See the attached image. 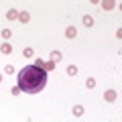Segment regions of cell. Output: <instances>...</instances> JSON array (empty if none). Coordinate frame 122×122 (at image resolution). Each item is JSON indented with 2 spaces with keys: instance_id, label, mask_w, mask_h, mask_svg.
<instances>
[{
  "instance_id": "obj_1",
  "label": "cell",
  "mask_w": 122,
  "mask_h": 122,
  "mask_svg": "<svg viewBox=\"0 0 122 122\" xmlns=\"http://www.w3.org/2000/svg\"><path fill=\"white\" fill-rule=\"evenodd\" d=\"M47 79L49 73H45L37 65H26L18 71V87L20 92H26V94H39L41 90H45Z\"/></svg>"
},
{
  "instance_id": "obj_2",
  "label": "cell",
  "mask_w": 122,
  "mask_h": 122,
  "mask_svg": "<svg viewBox=\"0 0 122 122\" xmlns=\"http://www.w3.org/2000/svg\"><path fill=\"white\" fill-rule=\"evenodd\" d=\"M35 65H37V67H41L45 73H49V71L55 69V63H53L51 59H47V61H45V59H37V61H35Z\"/></svg>"
},
{
  "instance_id": "obj_3",
  "label": "cell",
  "mask_w": 122,
  "mask_h": 122,
  "mask_svg": "<svg viewBox=\"0 0 122 122\" xmlns=\"http://www.w3.org/2000/svg\"><path fill=\"white\" fill-rule=\"evenodd\" d=\"M116 98H118V92L116 90H106L104 92V100L106 102H116Z\"/></svg>"
},
{
  "instance_id": "obj_4",
  "label": "cell",
  "mask_w": 122,
  "mask_h": 122,
  "mask_svg": "<svg viewBox=\"0 0 122 122\" xmlns=\"http://www.w3.org/2000/svg\"><path fill=\"white\" fill-rule=\"evenodd\" d=\"M65 37L67 39H75V37H77V29H75V26H67L65 29Z\"/></svg>"
},
{
  "instance_id": "obj_5",
  "label": "cell",
  "mask_w": 122,
  "mask_h": 122,
  "mask_svg": "<svg viewBox=\"0 0 122 122\" xmlns=\"http://www.w3.org/2000/svg\"><path fill=\"white\" fill-rule=\"evenodd\" d=\"M18 20H20L22 25H26V22L30 20V14L26 12V10H20V12H18Z\"/></svg>"
},
{
  "instance_id": "obj_6",
  "label": "cell",
  "mask_w": 122,
  "mask_h": 122,
  "mask_svg": "<svg viewBox=\"0 0 122 122\" xmlns=\"http://www.w3.org/2000/svg\"><path fill=\"white\" fill-rule=\"evenodd\" d=\"M102 8L104 10H114V6H116V2H112V0H104V2H100Z\"/></svg>"
},
{
  "instance_id": "obj_7",
  "label": "cell",
  "mask_w": 122,
  "mask_h": 122,
  "mask_svg": "<svg viewBox=\"0 0 122 122\" xmlns=\"http://www.w3.org/2000/svg\"><path fill=\"white\" fill-rule=\"evenodd\" d=\"M6 18H8V20H16V18H18V10L16 8H10L8 12H6Z\"/></svg>"
},
{
  "instance_id": "obj_8",
  "label": "cell",
  "mask_w": 122,
  "mask_h": 122,
  "mask_svg": "<svg viewBox=\"0 0 122 122\" xmlns=\"http://www.w3.org/2000/svg\"><path fill=\"white\" fill-rule=\"evenodd\" d=\"M0 51L4 53V55H8V53H12V45L10 43H2L0 45Z\"/></svg>"
},
{
  "instance_id": "obj_9",
  "label": "cell",
  "mask_w": 122,
  "mask_h": 122,
  "mask_svg": "<svg viewBox=\"0 0 122 122\" xmlns=\"http://www.w3.org/2000/svg\"><path fill=\"white\" fill-rule=\"evenodd\" d=\"M61 57H63V55H61L59 51H51V55H49V59H51L53 63H57V61H61Z\"/></svg>"
},
{
  "instance_id": "obj_10",
  "label": "cell",
  "mask_w": 122,
  "mask_h": 122,
  "mask_svg": "<svg viewBox=\"0 0 122 122\" xmlns=\"http://www.w3.org/2000/svg\"><path fill=\"white\" fill-rule=\"evenodd\" d=\"M83 112H86V110H83V106H81V104L73 106V116H83Z\"/></svg>"
},
{
  "instance_id": "obj_11",
  "label": "cell",
  "mask_w": 122,
  "mask_h": 122,
  "mask_svg": "<svg viewBox=\"0 0 122 122\" xmlns=\"http://www.w3.org/2000/svg\"><path fill=\"white\" fill-rule=\"evenodd\" d=\"M83 26H94V18H92L90 14H86V16H83Z\"/></svg>"
},
{
  "instance_id": "obj_12",
  "label": "cell",
  "mask_w": 122,
  "mask_h": 122,
  "mask_svg": "<svg viewBox=\"0 0 122 122\" xmlns=\"http://www.w3.org/2000/svg\"><path fill=\"white\" fill-rule=\"evenodd\" d=\"M0 35H2V39H10V37H12V30H10V29H2Z\"/></svg>"
},
{
  "instance_id": "obj_13",
  "label": "cell",
  "mask_w": 122,
  "mask_h": 122,
  "mask_svg": "<svg viewBox=\"0 0 122 122\" xmlns=\"http://www.w3.org/2000/svg\"><path fill=\"white\" fill-rule=\"evenodd\" d=\"M67 75H71V77L77 75V67H75V65H69V67H67Z\"/></svg>"
},
{
  "instance_id": "obj_14",
  "label": "cell",
  "mask_w": 122,
  "mask_h": 122,
  "mask_svg": "<svg viewBox=\"0 0 122 122\" xmlns=\"http://www.w3.org/2000/svg\"><path fill=\"white\" fill-rule=\"evenodd\" d=\"M86 86H87V87H96V79H94V77H90V79L86 81Z\"/></svg>"
},
{
  "instance_id": "obj_15",
  "label": "cell",
  "mask_w": 122,
  "mask_h": 122,
  "mask_svg": "<svg viewBox=\"0 0 122 122\" xmlns=\"http://www.w3.org/2000/svg\"><path fill=\"white\" fill-rule=\"evenodd\" d=\"M22 55H25V57H33V49H30V47H26L25 51H22Z\"/></svg>"
},
{
  "instance_id": "obj_16",
  "label": "cell",
  "mask_w": 122,
  "mask_h": 122,
  "mask_svg": "<svg viewBox=\"0 0 122 122\" xmlns=\"http://www.w3.org/2000/svg\"><path fill=\"white\" fill-rule=\"evenodd\" d=\"M10 94H12V96H18V94H20V87H18V86H14L12 90H10Z\"/></svg>"
},
{
  "instance_id": "obj_17",
  "label": "cell",
  "mask_w": 122,
  "mask_h": 122,
  "mask_svg": "<svg viewBox=\"0 0 122 122\" xmlns=\"http://www.w3.org/2000/svg\"><path fill=\"white\" fill-rule=\"evenodd\" d=\"M4 73H14V67L12 65H6L4 67Z\"/></svg>"
},
{
  "instance_id": "obj_18",
  "label": "cell",
  "mask_w": 122,
  "mask_h": 122,
  "mask_svg": "<svg viewBox=\"0 0 122 122\" xmlns=\"http://www.w3.org/2000/svg\"><path fill=\"white\" fill-rule=\"evenodd\" d=\"M0 81H2V75H0Z\"/></svg>"
}]
</instances>
